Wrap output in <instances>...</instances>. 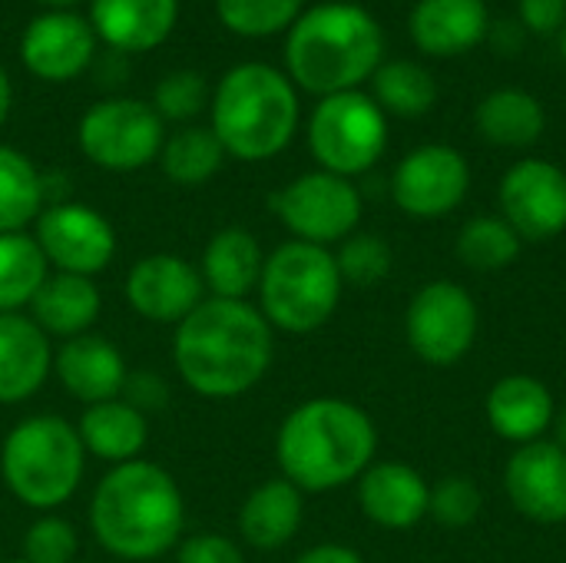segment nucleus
<instances>
[{
    "label": "nucleus",
    "instance_id": "obj_18",
    "mask_svg": "<svg viewBox=\"0 0 566 563\" xmlns=\"http://www.w3.org/2000/svg\"><path fill=\"white\" fill-rule=\"evenodd\" d=\"M431 484L405 461H375L358 478L361 514L385 531H411L428 518Z\"/></svg>",
    "mask_w": 566,
    "mask_h": 563
},
{
    "label": "nucleus",
    "instance_id": "obj_11",
    "mask_svg": "<svg viewBox=\"0 0 566 563\" xmlns=\"http://www.w3.org/2000/svg\"><path fill=\"white\" fill-rule=\"evenodd\" d=\"M478 322L481 315L471 292L451 279H438L415 292L405 312V338L421 362L451 368L474 348Z\"/></svg>",
    "mask_w": 566,
    "mask_h": 563
},
{
    "label": "nucleus",
    "instance_id": "obj_21",
    "mask_svg": "<svg viewBox=\"0 0 566 563\" xmlns=\"http://www.w3.org/2000/svg\"><path fill=\"white\" fill-rule=\"evenodd\" d=\"M484 411H488L491 431L521 448V445L547 438L554 415H557V402H554V392L541 378L504 375L501 382L491 385Z\"/></svg>",
    "mask_w": 566,
    "mask_h": 563
},
{
    "label": "nucleus",
    "instance_id": "obj_16",
    "mask_svg": "<svg viewBox=\"0 0 566 563\" xmlns=\"http://www.w3.org/2000/svg\"><path fill=\"white\" fill-rule=\"evenodd\" d=\"M96 56V33L86 17L73 10H46L33 17L20 37L23 66L46 83H70L90 70Z\"/></svg>",
    "mask_w": 566,
    "mask_h": 563
},
{
    "label": "nucleus",
    "instance_id": "obj_15",
    "mask_svg": "<svg viewBox=\"0 0 566 563\" xmlns=\"http://www.w3.org/2000/svg\"><path fill=\"white\" fill-rule=\"evenodd\" d=\"M123 295L139 319L156 325H179L209 299L199 265L172 252H156L139 259L126 272Z\"/></svg>",
    "mask_w": 566,
    "mask_h": 563
},
{
    "label": "nucleus",
    "instance_id": "obj_34",
    "mask_svg": "<svg viewBox=\"0 0 566 563\" xmlns=\"http://www.w3.org/2000/svg\"><path fill=\"white\" fill-rule=\"evenodd\" d=\"M305 0H216L226 30L239 37H275L302 17Z\"/></svg>",
    "mask_w": 566,
    "mask_h": 563
},
{
    "label": "nucleus",
    "instance_id": "obj_8",
    "mask_svg": "<svg viewBox=\"0 0 566 563\" xmlns=\"http://www.w3.org/2000/svg\"><path fill=\"white\" fill-rule=\"evenodd\" d=\"M308 149L318 169L345 179L361 176L388 149V116L361 90L322 96L308 116Z\"/></svg>",
    "mask_w": 566,
    "mask_h": 563
},
{
    "label": "nucleus",
    "instance_id": "obj_45",
    "mask_svg": "<svg viewBox=\"0 0 566 563\" xmlns=\"http://www.w3.org/2000/svg\"><path fill=\"white\" fill-rule=\"evenodd\" d=\"M560 56H564V60H566V30H564V33H560Z\"/></svg>",
    "mask_w": 566,
    "mask_h": 563
},
{
    "label": "nucleus",
    "instance_id": "obj_38",
    "mask_svg": "<svg viewBox=\"0 0 566 563\" xmlns=\"http://www.w3.org/2000/svg\"><path fill=\"white\" fill-rule=\"evenodd\" d=\"M484 508V494L481 488L464 478V475H451L444 481H438L431 488V504L428 514L441 524V528H471L478 521Z\"/></svg>",
    "mask_w": 566,
    "mask_h": 563
},
{
    "label": "nucleus",
    "instance_id": "obj_12",
    "mask_svg": "<svg viewBox=\"0 0 566 563\" xmlns=\"http://www.w3.org/2000/svg\"><path fill=\"white\" fill-rule=\"evenodd\" d=\"M471 189V166L464 153L448 143H424L411 149L391 173V199L411 219L451 216Z\"/></svg>",
    "mask_w": 566,
    "mask_h": 563
},
{
    "label": "nucleus",
    "instance_id": "obj_13",
    "mask_svg": "<svg viewBox=\"0 0 566 563\" xmlns=\"http://www.w3.org/2000/svg\"><path fill=\"white\" fill-rule=\"evenodd\" d=\"M36 246L56 272L96 279L116 256V232L103 212L83 202H56L36 216Z\"/></svg>",
    "mask_w": 566,
    "mask_h": 563
},
{
    "label": "nucleus",
    "instance_id": "obj_32",
    "mask_svg": "<svg viewBox=\"0 0 566 563\" xmlns=\"http://www.w3.org/2000/svg\"><path fill=\"white\" fill-rule=\"evenodd\" d=\"M159 163L176 186H202L222 169L226 149L209 126H182L163 143Z\"/></svg>",
    "mask_w": 566,
    "mask_h": 563
},
{
    "label": "nucleus",
    "instance_id": "obj_37",
    "mask_svg": "<svg viewBox=\"0 0 566 563\" xmlns=\"http://www.w3.org/2000/svg\"><path fill=\"white\" fill-rule=\"evenodd\" d=\"M80 554L76 528L60 514H40L23 531V561L27 563H73Z\"/></svg>",
    "mask_w": 566,
    "mask_h": 563
},
{
    "label": "nucleus",
    "instance_id": "obj_6",
    "mask_svg": "<svg viewBox=\"0 0 566 563\" xmlns=\"http://www.w3.org/2000/svg\"><path fill=\"white\" fill-rule=\"evenodd\" d=\"M86 448L76 425L60 415H30L17 421L0 448V475L7 491L43 514L66 504L83 481Z\"/></svg>",
    "mask_w": 566,
    "mask_h": 563
},
{
    "label": "nucleus",
    "instance_id": "obj_17",
    "mask_svg": "<svg viewBox=\"0 0 566 563\" xmlns=\"http://www.w3.org/2000/svg\"><path fill=\"white\" fill-rule=\"evenodd\" d=\"M504 491L511 508L534 524L566 521V451L544 438L521 445L504 465Z\"/></svg>",
    "mask_w": 566,
    "mask_h": 563
},
{
    "label": "nucleus",
    "instance_id": "obj_22",
    "mask_svg": "<svg viewBox=\"0 0 566 563\" xmlns=\"http://www.w3.org/2000/svg\"><path fill=\"white\" fill-rule=\"evenodd\" d=\"M408 30L421 53L461 56L491 33V10L484 0H418Z\"/></svg>",
    "mask_w": 566,
    "mask_h": 563
},
{
    "label": "nucleus",
    "instance_id": "obj_29",
    "mask_svg": "<svg viewBox=\"0 0 566 563\" xmlns=\"http://www.w3.org/2000/svg\"><path fill=\"white\" fill-rule=\"evenodd\" d=\"M50 275V262L30 232L0 236V315L30 309Z\"/></svg>",
    "mask_w": 566,
    "mask_h": 563
},
{
    "label": "nucleus",
    "instance_id": "obj_24",
    "mask_svg": "<svg viewBox=\"0 0 566 563\" xmlns=\"http://www.w3.org/2000/svg\"><path fill=\"white\" fill-rule=\"evenodd\" d=\"M262 265H265V252L259 239L242 226H229L206 242L199 259V275L212 299H245L249 292L259 289Z\"/></svg>",
    "mask_w": 566,
    "mask_h": 563
},
{
    "label": "nucleus",
    "instance_id": "obj_19",
    "mask_svg": "<svg viewBox=\"0 0 566 563\" xmlns=\"http://www.w3.org/2000/svg\"><path fill=\"white\" fill-rule=\"evenodd\" d=\"M53 372L60 378V385L83 405H99V402H113L123 398L126 388V362L123 352L103 338V335H76L66 338L56 355H53Z\"/></svg>",
    "mask_w": 566,
    "mask_h": 563
},
{
    "label": "nucleus",
    "instance_id": "obj_43",
    "mask_svg": "<svg viewBox=\"0 0 566 563\" xmlns=\"http://www.w3.org/2000/svg\"><path fill=\"white\" fill-rule=\"evenodd\" d=\"M551 431H554V438L551 441H557L560 448L566 451V408H557V415H554V425H551Z\"/></svg>",
    "mask_w": 566,
    "mask_h": 563
},
{
    "label": "nucleus",
    "instance_id": "obj_35",
    "mask_svg": "<svg viewBox=\"0 0 566 563\" xmlns=\"http://www.w3.org/2000/svg\"><path fill=\"white\" fill-rule=\"evenodd\" d=\"M335 262H338V272H342L345 285L368 289V285H378V282L388 279L395 256H391V246L381 236L352 232L345 242H338Z\"/></svg>",
    "mask_w": 566,
    "mask_h": 563
},
{
    "label": "nucleus",
    "instance_id": "obj_1",
    "mask_svg": "<svg viewBox=\"0 0 566 563\" xmlns=\"http://www.w3.org/2000/svg\"><path fill=\"white\" fill-rule=\"evenodd\" d=\"M272 332L259 305L209 295L172 332L176 375L202 398H239L269 375L275 358Z\"/></svg>",
    "mask_w": 566,
    "mask_h": 563
},
{
    "label": "nucleus",
    "instance_id": "obj_10",
    "mask_svg": "<svg viewBox=\"0 0 566 563\" xmlns=\"http://www.w3.org/2000/svg\"><path fill=\"white\" fill-rule=\"evenodd\" d=\"M269 206L275 219L292 232V239L325 249L358 232L365 209L358 186L325 169L302 173L298 179L285 183L279 192H272Z\"/></svg>",
    "mask_w": 566,
    "mask_h": 563
},
{
    "label": "nucleus",
    "instance_id": "obj_3",
    "mask_svg": "<svg viewBox=\"0 0 566 563\" xmlns=\"http://www.w3.org/2000/svg\"><path fill=\"white\" fill-rule=\"evenodd\" d=\"M378 451V428L348 398H308L292 408L275 435L282 478L302 494H325L358 481Z\"/></svg>",
    "mask_w": 566,
    "mask_h": 563
},
{
    "label": "nucleus",
    "instance_id": "obj_44",
    "mask_svg": "<svg viewBox=\"0 0 566 563\" xmlns=\"http://www.w3.org/2000/svg\"><path fill=\"white\" fill-rule=\"evenodd\" d=\"M40 3H46L50 10H70V7L80 3V0H40Z\"/></svg>",
    "mask_w": 566,
    "mask_h": 563
},
{
    "label": "nucleus",
    "instance_id": "obj_47",
    "mask_svg": "<svg viewBox=\"0 0 566 563\" xmlns=\"http://www.w3.org/2000/svg\"><path fill=\"white\" fill-rule=\"evenodd\" d=\"M3 563H27V561H23V557H20V561H3Z\"/></svg>",
    "mask_w": 566,
    "mask_h": 563
},
{
    "label": "nucleus",
    "instance_id": "obj_42",
    "mask_svg": "<svg viewBox=\"0 0 566 563\" xmlns=\"http://www.w3.org/2000/svg\"><path fill=\"white\" fill-rule=\"evenodd\" d=\"M10 106H13V83H10L7 70L0 66V126H3L7 116H10Z\"/></svg>",
    "mask_w": 566,
    "mask_h": 563
},
{
    "label": "nucleus",
    "instance_id": "obj_36",
    "mask_svg": "<svg viewBox=\"0 0 566 563\" xmlns=\"http://www.w3.org/2000/svg\"><path fill=\"white\" fill-rule=\"evenodd\" d=\"M153 110L159 113V119H172V123H186L196 119L206 103H209V83L202 73L196 70H176L169 76H163L153 90Z\"/></svg>",
    "mask_w": 566,
    "mask_h": 563
},
{
    "label": "nucleus",
    "instance_id": "obj_26",
    "mask_svg": "<svg viewBox=\"0 0 566 563\" xmlns=\"http://www.w3.org/2000/svg\"><path fill=\"white\" fill-rule=\"evenodd\" d=\"M103 299L93 279L50 272L40 292L30 302V319L46 332V338H76L86 335L99 319Z\"/></svg>",
    "mask_w": 566,
    "mask_h": 563
},
{
    "label": "nucleus",
    "instance_id": "obj_4",
    "mask_svg": "<svg viewBox=\"0 0 566 563\" xmlns=\"http://www.w3.org/2000/svg\"><path fill=\"white\" fill-rule=\"evenodd\" d=\"M385 63V30L361 3L302 10L285 37V73L295 90L322 96L358 90Z\"/></svg>",
    "mask_w": 566,
    "mask_h": 563
},
{
    "label": "nucleus",
    "instance_id": "obj_9",
    "mask_svg": "<svg viewBox=\"0 0 566 563\" xmlns=\"http://www.w3.org/2000/svg\"><path fill=\"white\" fill-rule=\"evenodd\" d=\"M76 143L93 166L106 173H136L163 153L166 126L153 103L109 96L83 113Z\"/></svg>",
    "mask_w": 566,
    "mask_h": 563
},
{
    "label": "nucleus",
    "instance_id": "obj_33",
    "mask_svg": "<svg viewBox=\"0 0 566 563\" xmlns=\"http://www.w3.org/2000/svg\"><path fill=\"white\" fill-rule=\"evenodd\" d=\"M521 246L524 239L511 229L504 216H474L458 232L454 252L474 272H504L511 262H517Z\"/></svg>",
    "mask_w": 566,
    "mask_h": 563
},
{
    "label": "nucleus",
    "instance_id": "obj_40",
    "mask_svg": "<svg viewBox=\"0 0 566 563\" xmlns=\"http://www.w3.org/2000/svg\"><path fill=\"white\" fill-rule=\"evenodd\" d=\"M521 27L551 37L566 27V0H521Z\"/></svg>",
    "mask_w": 566,
    "mask_h": 563
},
{
    "label": "nucleus",
    "instance_id": "obj_31",
    "mask_svg": "<svg viewBox=\"0 0 566 563\" xmlns=\"http://www.w3.org/2000/svg\"><path fill=\"white\" fill-rule=\"evenodd\" d=\"M43 212V176L13 146L0 143V236L27 232Z\"/></svg>",
    "mask_w": 566,
    "mask_h": 563
},
{
    "label": "nucleus",
    "instance_id": "obj_27",
    "mask_svg": "<svg viewBox=\"0 0 566 563\" xmlns=\"http://www.w3.org/2000/svg\"><path fill=\"white\" fill-rule=\"evenodd\" d=\"M80 441L86 448V455L106 461V465H126L136 461L149 441V425L146 415L139 408H133L126 398H113V402H99V405H86V411L80 415Z\"/></svg>",
    "mask_w": 566,
    "mask_h": 563
},
{
    "label": "nucleus",
    "instance_id": "obj_25",
    "mask_svg": "<svg viewBox=\"0 0 566 563\" xmlns=\"http://www.w3.org/2000/svg\"><path fill=\"white\" fill-rule=\"evenodd\" d=\"M302 518H305L302 491L285 478H272L262 481L255 491H249V498L242 501L239 534L255 551H279L298 534Z\"/></svg>",
    "mask_w": 566,
    "mask_h": 563
},
{
    "label": "nucleus",
    "instance_id": "obj_5",
    "mask_svg": "<svg viewBox=\"0 0 566 563\" xmlns=\"http://www.w3.org/2000/svg\"><path fill=\"white\" fill-rule=\"evenodd\" d=\"M298 90L285 70L249 60L232 66L212 93V133L226 156L265 163L289 149L298 129Z\"/></svg>",
    "mask_w": 566,
    "mask_h": 563
},
{
    "label": "nucleus",
    "instance_id": "obj_28",
    "mask_svg": "<svg viewBox=\"0 0 566 563\" xmlns=\"http://www.w3.org/2000/svg\"><path fill=\"white\" fill-rule=\"evenodd\" d=\"M474 123L488 143L501 149H527L544 136L547 113L534 93L521 86H501L478 103Z\"/></svg>",
    "mask_w": 566,
    "mask_h": 563
},
{
    "label": "nucleus",
    "instance_id": "obj_23",
    "mask_svg": "<svg viewBox=\"0 0 566 563\" xmlns=\"http://www.w3.org/2000/svg\"><path fill=\"white\" fill-rule=\"evenodd\" d=\"M53 372L46 332L23 312L0 315V405L33 398Z\"/></svg>",
    "mask_w": 566,
    "mask_h": 563
},
{
    "label": "nucleus",
    "instance_id": "obj_41",
    "mask_svg": "<svg viewBox=\"0 0 566 563\" xmlns=\"http://www.w3.org/2000/svg\"><path fill=\"white\" fill-rule=\"evenodd\" d=\"M292 563H365L358 551L345 548V544H318L308 548L305 554H298Z\"/></svg>",
    "mask_w": 566,
    "mask_h": 563
},
{
    "label": "nucleus",
    "instance_id": "obj_46",
    "mask_svg": "<svg viewBox=\"0 0 566 563\" xmlns=\"http://www.w3.org/2000/svg\"><path fill=\"white\" fill-rule=\"evenodd\" d=\"M332 3H358V0H332Z\"/></svg>",
    "mask_w": 566,
    "mask_h": 563
},
{
    "label": "nucleus",
    "instance_id": "obj_39",
    "mask_svg": "<svg viewBox=\"0 0 566 563\" xmlns=\"http://www.w3.org/2000/svg\"><path fill=\"white\" fill-rule=\"evenodd\" d=\"M176 563H245V554L232 538L202 531V534H192V538L179 541Z\"/></svg>",
    "mask_w": 566,
    "mask_h": 563
},
{
    "label": "nucleus",
    "instance_id": "obj_20",
    "mask_svg": "<svg viewBox=\"0 0 566 563\" xmlns=\"http://www.w3.org/2000/svg\"><path fill=\"white\" fill-rule=\"evenodd\" d=\"M179 0H90V27L113 53H149L172 33Z\"/></svg>",
    "mask_w": 566,
    "mask_h": 563
},
{
    "label": "nucleus",
    "instance_id": "obj_7",
    "mask_svg": "<svg viewBox=\"0 0 566 563\" xmlns=\"http://www.w3.org/2000/svg\"><path fill=\"white\" fill-rule=\"evenodd\" d=\"M342 272L325 246L289 239L265 256L259 279V312L285 335H312L332 322L342 302Z\"/></svg>",
    "mask_w": 566,
    "mask_h": 563
},
{
    "label": "nucleus",
    "instance_id": "obj_2",
    "mask_svg": "<svg viewBox=\"0 0 566 563\" xmlns=\"http://www.w3.org/2000/svg\"><path fill=\"white\" fill-rule=\"evenodd\" d=\"M186 498L179 481L153 461H126L103 475L90 501L96 544L119 561L146 563L179 548Z\"/></svg>",
    "mask_w": 566,
    "mask_h": 563
},
{
    "label": "nucleus",
    "instance_id": "obj_30",
    "mask_svg": "<svg viewBox=\"0 0 566 563\" xmlns=\"http://www.w3.org/2000/svg\"><path fill=\"white\" fill-rule=\"evenodd\" d=\"M371 100L385 116L418 119L438 103V80L415 60H388L371 76Z\"/></svg>",
    "mask_w": 566,
    "mask_h": 563
},
{
    "label": "nucleus",
    "instance_id": "obj_14",
    "mask_svg": "<svg viewBox=\"0 0 566 563\" xmlns=\"http://www.w3.org/2000/svg\"><path fill=\"white\" fill-rule=\"evenodd\" d=\"M501 216L524 242H547L566 229V173L527 156L514 163L501 179Z\"/></svg>",
    "mask_w": 566,
    "mask_h": 563
}]
</instances>
